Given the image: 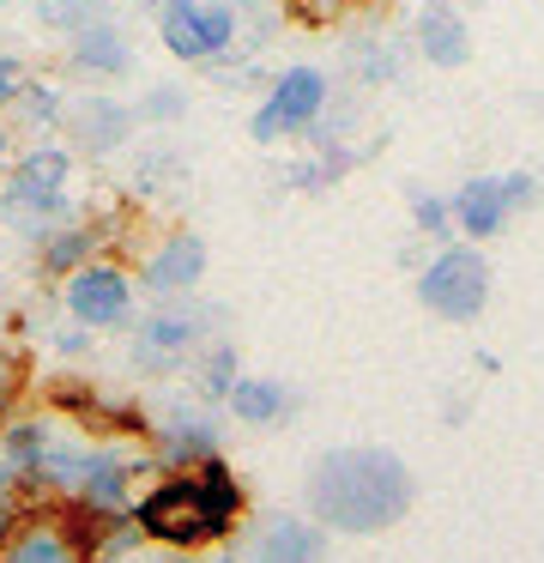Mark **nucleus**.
<instances>
[{
  "label": "nucleus",
  "mask_w": 544,
  "mask_h": 563,
  "mask_svg": "<svg viewBox=\"0 0 544 563\" xmlns=\"http://www.w3.org/2000/svg\"><path fill=\"white\" fill-rule=\"evenodd\" d=\"M309 509L338 533H381L411 509V473L387 449H333L309 473Z\"/></svg>",
  "instance_id": "f257e3e1"
},
{
  "label": "nucleus",
  "mask_w": 544,
  "mask_h": 563,
  "mask_svg": "<svg viewBox=\"0 0 544 563\" xmlns=\"http://www.w3.org/2000/svg\"><path fill=\"white\" fill-rule=\"evenodd\" d=\"M133 527H140V539H152V545H169V551H193V545H212V539H224L230 515L218 509L212 497H206V485L181 466L176 478H164V485H152L140 503H133Z\"/></svg>",
  "instance_id": "f03ea898"
},
{
  "label": "nucleus",
  "mask_w": 544,
  "mask_h": 563,
  "mask_svg": "<svg viewBox=\"0 0 544 563\" xmlns=\"http://www.w3.org/2000/svg\"><path fill=\"white\" fill-rule=\"evenodd\" d=\"M423 303L435 309V316L447 321H471L484 309V297H490V267H484L471 249H447V255L430 261V273H423Z\"/></svg>",
  "instance_id": "7ed1b4c3"
},
{
  "label": "nucleus",
  "mask_w": 544,
  "mask_h": 563,
  "mask_svg": "<svg viewBox=\"0 0 544 563\" xmlns=\"http://www.w3.org/2000/svg\"><path fill=\"white\" fill-rule=\"evenodd\" d=\"M0 563H91V551L73 539V527L60 521V503H55V509H36V515H12L7 533H0Z\"/></svg>",
  "instance_id": "20e7f679"
},
{
  "label": "nucleus",
  "mask_w": 544,
  "mask_h": 563,
  "mask_svg": "<svg viewBox=\"0 0 544 563\" xmlns=\"http://www.w3.org/2000/svg\"><path fill=\"white\" fill-rule=\"evenodd\" d=\"M133 309V279L109 261H85L67 273V316L85 328H121Z\"/></svg>",
  "instance_id": "39448f33"
},
{
  "label": "nucleus",
  "mask_w": 544,
  "mask_h": 563,
  "mask_svg": "<svg viewBox=\"0 0 544 563\" xmlns=\"http://www.w3.org/2000/svg\"><path fill=\"white\" fill-rule=\"evenodd\" d=\"M67 183H73V158L60 146L24 152L19 170H12V183H7V212L12 219H19V212H60Z\"/></svg>",
  "instance_id": "423d86ee"
},
{
  "label": "nucleus",
  "mask_w": 544,
  "mask_h": 563,
  "mask_svg": "<svg viewBox=\"0 0 544 563\" xmlns=\"http://www.w3.org/2000/svg\"><path fill=\"white\" fill-rule=\"evenodd\" d=\"M321 103H326V79L314 67H290L273 86V98L260 103V115H254V140H278L290 128H309L321 115Z\"/></svg>",
  "instance_id": "0eeeda50"
},
{
  "label": "nucleus",
  "mask_w": 544,
  "mask_h": 563,
  "mask_svg": "<svg viewBox=\"0 0 544 563\" xmlns=\"http://www.w3.org/2000/svg\"><path fill=\"white\" fill-rule=\"evenodd\" d=\"M48 400H55L73 424L97 430V437H140V430H145V418L133 412V406H115L109 394H97L85 376H60L55 388H48Z\"/></svg>",
  "instance_id": "6e6552de"
},
{
  "label": "nucleus",
  "mask_w": 544,
  "mask_h": 563,
  "mask_svg": "<svg viewBox=\"0 0 544 563\" xmlns=\"http://www.w3.org/2000/svg\"><path fill=\"white\" fill-rule=\"evenodd\" d=\"M526 195H532L526 176H478V183L459 188L454 212H459V224H466L471 236H490V231H502L508 207H520Z\"/></svg>",
  "instance_id": "1a4fd4ad"
},
{
  "label": "nucleus",
  "mask_w": 544,
  "mask_h": 563,
  "mask_svg": "<svg viewBox=\"0 0 544 563\" xmlns=\"http://www.w3.org/2000/svg\"><path fill=\"white\" fill-rule=\"evenodd\" d=\"M60 122H67V134L79 140L85 152H115L121 140H127L133 115L121 110L115 98H79V103H60Z\"/></svg>",
  "instance_id": "9d476101"
},
{
  "label": "nucleus",
  "mask_w": 544,
  "mask_h": 563,
  "mask_svg": "<svg viewBox=\"0 0 544 563\" xmlns=\"http://www.w3.org/2000/svg\"><path fill=\"white\" fill-rule=\"evenodd\" d=\"M206 273V243L193 231H176L145 255V285L152 291H188L193 279Z\"/></svg>",
  "instance_id": "9b49d317"
},
{
  "label": "nucleus",
  "mask_w": 544,
  "mask_h": 563,
  "mask_svg": "<svg viewBox=\"0 0 544 563\" xmlns=\"http://www.w3.org/2000/svg\"><path fill=\"white\" fill-rule=\"evenodd\" d=\"M127 37H121L109 19H97V25H85V31H73V43H67V67L73 74H91V79H115V74H127Z\"/></svg>",
  "instance_id": "f8f14e48"
},
{
  "label": "nucleus",
  "mask_w": 544,
  "mask_h": 563,
  "mask_svg": "<svg viewBox=\"0 0 544 563\" xmlns=\"http://www.w3.org/2000/svg\"><path fill=\"white\" fill-rule=\"evenodd\" d=\"M164 49L176 62H212V37H206V0H164Z\"/></svg>",
  "instance_id": "ddd939ff"
},
{
  "label": "nucleus",
  "mask_w": 544,
  "mask_h": 563,
  "mask_svg": "<svg viewBox=\"0 0 544 563\" xmlns=\"http://www.w3.org/2000/svg\"><path fill=\"white\" fill-rule=\"evenodd\" d=\"M418 43H423V55H430L435 67H459L471 55V43H466V19L447 7V0H435V7H423V19H418Z\"/></svg>",
  "instance_id": "4468645a"
},
{
  "label": "nucleus",
  "mask_w": 544,
  "mask_h": 563,
  "mask_svg": "<svg viewBox=\"0 0 544 563\" xmlns=\"http://www.w3.org/2000/svg\"><path fill=\"white\" fill-rule=\"evenodd\" d=\"M133 473H140L133 461H121L115 449H103V454H91V466H85L79 497H85V503H97V509H109V515H121V509H127V485H133Z\"/></svg>",
  "instance_id": "2eb2a0df"
},
{
  "label": "nucleus",
  "mask_w": 544,
  "mask_h": 563,
  "mask_svg": "<svg viewBox=\"0 0 544 563\" xmlns=\"http://www.w3.org/2000/svg\"><path fill=\"white\" fill-rule=\"evenodd\" d=\"M254 563H321V527L309 521H273L254 545Z\"/></svg>",
  "instance_id": "dca6fc26"
},
{
  "label": "nucleus",
  "mask_w": 544,
  "mask_h": 563,
  "mask_svg": "<svg viewBox=\"0 0 544 563\" xmlns=\"http://www.w3.org/2000/svg\"><path fill=\"white\" fill-rule=\"evenodd\" d=\"M285 406H290V394L278 388V382H266V376L230 382V412H236L242 424H273V418H285Z\"/></svg>",
  "instance_id": "f3484780"
},
{
  "label": "nucleus",
  "mask_w": 544,
  "mask_h": 563,
  "mask_svg": "<svg viewBox=\"0 0 544 563\" xmlns=\"http://www.w3.org/2000/svg\"><path fill=\"white\" fill-rule=\"evenodd\" d=\"M97 243H103V231H91V224L48 231V236H43V273H48V279H67L73 267H85V261H91Z\"/></svg>",
  "instance_id": "a211bd4d"
},
{
  "label": "nucleus",
  "mask_w": 544,
  "mask_h": 563,
  "mask_svg": "<svg viewBox=\"0 0 544 563\" xmlns=\"http://www.w3.org/2000/svg\"><path fill=\"white\" fill-rule=\"evenodd\" d=\"M157 454H164V466H193L206 461L212 449V430H206V418H176V424L157 430Z\"/></svg>",
  "instance_id": "6ab92c4d"
},
{
  "label": "nucleus",
  "mask_w": 544,
  "mask_h": 563,
  "mask_svg": "<svg viewBox=\"0 0 544 563\" xmlns=\"http://www.w3.org/2000/svg\"><path fill=\"white\" fill-rule=\"evenodd\" d=\"M188 340H193V321H188V316H152V321L140 328V364H157V357H176Z\"/></svg>",
  "instance_id": "aec40b11"
},
{
  "label": "nucleus",
  "mask_w": 544,
  "mask_h": 563,
  "mask_svg": "<svg viewBox=\"0 0 544 563\" xmlns=\"http://www.w3.org/2000/svg\"><path fill=\"white\" fill-rule=\"evenodd\" d=\"M48 454V418H19V424H7V461L12 473H36Z\"/></svg>",
  "instance_id": "412c9836"
},
{
  "label": "nucleus",
  "mask_w": 544,
  "mask_h": 563,
  "mask_svg": "<svg viewBox=\"0 0 544 563\" xmlns=\"http://www.w3.org/2000/svg\"><path fill=\"white\" fill-rule=\"evenodd\" d=\"M43 19H48L55 31H67V37H73V31H85V25H97V19H109V7H103V0H48Z\"/></svg>",
  "instance_id": "4be33fe9"
},
{
  "label": "nucleus",
  "mask_w": 544,
  "mask_h": 563,
  "mask_svg": "<svg viewBox=\"0 0 544 563\" xmlns=\"http://www.w3.org/2000/svg\"><path fill=\"white\" fill-rule=\"evenodd\" d=\"M24 388H31V357H24L19 345L0 340V412H7V406L19 400Z\"/></svg>",
  "instance_id": "5701e85b"
},
{
  "label": "nucleus",
  "mask_w": 544,
  "mask_h": 563,
  "mask_svg": "<svg viewBox=\"0 0 544 563\" xmlns=\"http://www.w3.org/2000/svg\"><path fill=\"white\" fill-rule=\"evenodd\" d=\"M12 103H19V115H24V122H36V128H48V122L60 115V98H55L48 86H36V79H24Z\"/></svg>",
  "instance_id": "b1692460"
},
{
  "label": "nucleus",
  "mask_w": 544,
  "mask_h": 563,
  "mask_svg": "<svg viewBox=\"0 0 544 563\" xmlns=\"http://www.w3.org/2000/svg\"><path fill=\"white\" fill-rule=\"evenodd\" d=\"M285 7L302 19V25H333V19L345 13L351 0H285Z\"/></svg>",
  "instance_id": "393cba45"
},
{
  "label": "nucleus",
  "mask_w": 544,
  "mask_h": 563,
  "mask_svg": "<svg viewBox=\"0 0 544 563\" xmlns=\"http://www.w3.org/2000/svg\"><path fill=\"white\" fill-rule=\"evenodd\" d=\"M206 394H230V352L206 357Z\"/></svg>",
  "instance_id": "a878e982"
},
{
  "label": "nucleus",
  "mask_w": 544,
  "mask_h": 563,
  "mask_svg": "<svg viewBox=\"0 0 544 563\" xmlns=\"http://www.w3.org/2000/svg\"><path fill=\"white\" fill-rule=\"evenodd\" d=\"M19 86H24V67L12 62V55H0V103L19 98Z\"/></svg>",
  "instance_id": "bb28decb"
},
{
  "label": "nucleus",
  "mask_w": 544,
  "mask_h": 563,
  "mask_svg": "<svg viewBox=\"0 0 544 563\" xmlns=\"http://www.w3.org/2000/svg\"><path fill=\"white\" fill-rule=\"evenodd\" d=\"M145 115H181V91H152V98H145Z\"/></svg>",
  "instance_id": "cd10ccee"
},
{
  "label": "nucleus",
  "mask_w": 544,
  "mask_h": 563,
  "mask_svg": "<svg viewBox=\"0 0 544 563\" xmlns=\"http://www.w3.org/2000/svg\"><path fill=\"white\" fill-rule=\"evenodd\" d=\"M418 219H423V231H435V224H442V207H435V200H418Z\"/></svg>",
  "instance_id": "c85d7f7f"
},
{
  "label": "nucleus",
  "mask_w": 544,
  "mask_h": 563,
  "mask_svg": "<svg viewBox=\"0 0 544 563\" xmlns=\"http://www.w3.org/2000/svg\"><path fill=\"white\" fill-rule=\"evenodd\" d=\"M0 164H7V115H0Z\"/></svg>",
  "instance_id": "c756f323"
},
{
  "label": "nucleus",
  "mask_w": 544,
  "mask_h": 563,
  "mask_svg": "<svg viewBox=\"0 0 544 563\" xmlns=\"http://www.w3.org/2000/svg\"><path fill=\"white\" fill-rule=\"evenodd\" d=\"M152 7H164V0H152Z\"/></svg>",
  "instance_id": "7c9ffc66"
},
{
  "label": "nucleus",
  "mask_w": 544,
  "mask_h": 563,
  "mask_svg": "<svg viewBox=\"0 0 544 563\" xmlns=\"http://www.w3.org/2000/svg\"><path fill=\"white\" fill-rule=\"evenodd\" d=\"M0 7H7V0H0Z\"/></svg>",
  "instance_id": "2f4dec72"
}]
</instances>
